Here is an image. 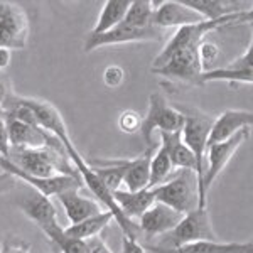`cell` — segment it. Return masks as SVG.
<instances>
[{
    "instance_id": "6da1fadb",
    "label": "cell",
    "mask_w": 253,
    "mask_h": 253,
    "mask_svg": "<svg viewBox=\"0 0 253 253\" xmlns=\"http://www.w3.org/2000/svg\"><path fill=\"white\" fill-rule=\"evenodd\" d=\"M247 20H252V9L223 19L205 20L194 26L179 27L154 59L150 69L154 75L164 76L167 80L181 81L189 86H201L199 78L203 75V68L198 54L199 44L206 39V34H210L211 31L228 27L231 24L247 22Z\"/></svg>"
},
{
    "instance_id": "7a4b0ae2",
    "label": "cell",
    "mask_w": 253,
    "mask_h": 253,
    "mask_svg": "<svg viewBox=\"0 0 253 253\" xmlns=\"http://www.w3.org/2000/svg\"><path fill=\"white\" fill-rule=\"evenodd\" d=\"M184 118L181 128V138L187 149L193 152L196 161V177H198V208H206L208 194L203 189V177L206 170V150H208V137L213 125L214 118L199 108L189 107V105H179L174 107Z\"/></svg>"
},
{
    "instance_id": "3957f363",
    "label": "cell",
    "mask_w": 253,
    "mask_h": 253,
    "mask_svg": "<svg viewBox=\"0 0 253 253\" xmlns=\"http://www.w3.org/2000/svg\"><path fill=\"white\" fill-rule=\"evenodd\" d=\"M22 172L32 177H54V175H76L80 174L71 164L64 150H56L51 147L39 149H12L5 157Z\"/></svg>"
},
{
    "instance_id": "277c9868",
    "label": "cell",
    "mask_w": 253,
    "mask_h": 253,
    "mask_svg": "<svg viewBox=\"0 0 253 253\" xmlns=\"http://www.w3.org/2000/svg\"><path fill=\"white\" fill-rule=\"evenodd\" d=\"M216 233L211 224L208 208H196L191 213L182 216L170 231L157 236L152 242H147L144 245H152L157 248H179L182 245L194 243V242H216Z\"/></svg>"
},
{
    "instance_id": "5b68a950",
    "label": "cell",
    "mask_w": 253,
    "mask_h": 253,
    "mask_svg": "<svg viewBox=\"0 0 253 253\" xmlns=\"http://www.w3.org/2000/svg\"><path fill=\"white\" fill-rule=\"evenodd\" d=\"M19 100L24 107H27L31 110L32 115L36 118V122L39 124V126H42L46 132H49L51 135H54L61 144H63L69 161H71V164L76 167V170H78V172L86 170L88 162L81 157L78 149H76L75 144H73L71 137H69V132H68V126L64 124L63 117H61L59 110L56 107H52L51 103H47V101L36 100V98L19 96Z\"/></svg>"
},
{
    "instance_id": "8992f818",
    "label": "cell",
    "mask_w": 253,
    "mask_h": 253,
    "mask_svg": "<svg viewBox=\"0 0 253 253\" xmlns=\"http://www.w3.org/2000/svg\"><path fill=\"white\" fill-rule=\"evenodd\" d=\"M157 203L187 214L198 208V177L194 170L179 169L161 186L152 187Z\"/></svg>"
},
{
    "instance_id": "52a82bcc",
    "label": "cell",
    "mask_w": 253,
    "mask_h": 253,
    "mask_svg": "<svg viewBox=\"0 0 253 253\" xmlns=\"http://www.w3.org/2000/svg\"><path fill=\"white\" fill-rule=\"evenodd\" d=\"M184 118L174 107H170L166 101V98L161 93H152L149 96V110L147 115L142 118L140 124V133L144 137V142L150 147H156L157 144L154 142V132H166L174 133L181 132Z\"/></svg>"
},
{
    "instance_id": "ba28073f",
    "label": "cell",
    "mask_w": 253,
    "mask_h": 253,
    "mask_svg": "<svg viewBox=\"0 0 253 253\" xmlns=\"http://www.w3.org/2000/svg\"><path fill=\"white\" fill-rule=\"evenodd\" d=\"M29 17L22 5L0 2V47L26 49L29 41Z\"/></svg>"
},
{
    "instance_id": "9c48e42d",
    "label": "cell",
    "mask_w": 253,
    "mask_h": 253,
    "mask_svg": "<svg viewBox=\"0 0 253 253\" xmlns=\"http://www.w3.org/2000/svg\"><path fill=\"white\" fill-rule=\"evenodd\" d=\"M162 39V29L156 26L149 27H135L122 20L115 29L105 32V34H89L84 41V51L91 52L98 47L113 46V44L125 42H144V41H159Z\"/></svg>"
},
{
    "instance_id": "30bf717a",
    "label": "cell",
    "mask_w": 253,
    "mask_h": 253,
    "mask_svg": "<svg viewBox=\"0 0 253 253\" xmlns=\"http://www.w3.org/2000/svg\"><path fill=\"white\" fill-rule=\"evenodd\" d=\"M0 169L3 172L14 175L15 179L27 182L29 186L34 187V191H38L39 194L51 198V196H58L64 191H71V189H83V179L80 174L76 175H54V177H32V175L22 172L17 167L12 164L10 161H7L5 157L0 156Z\"/></svg>"
},
{
    "instance_id": "8fae6325",
    "label": "cell",
    "mask_w": 253,
    "mask_h": 253,
    "mask_svg": "<svg viewBox=\"0 0 253 253\" xmlns=\"http://www.w3.org/2000/svg\"><path fill=\"white\" fill-rule=\"evenodd\" d=\"M248 137H250V128H243L240 132H236L231 138H228V140L208 147V166L205 170V177H203V189H205L206 194L210 191V187L213 186V182L219 177V174L230 164L231 157L236 154V150L248 140Z\"/></svg>"
},
{
    "instance_id": "7c38bea8",
    "label": "cell",
    "mask_w": 253,
    "mask_h": 253,
    "mask_svg": "<svg viewBox=\"0 0 253 253\" xmlns=\"http://www.w3.org/2000/svg\"><path fill=\"white\" fill-rule=\"evenodd\" d=\"M17 206L22 210V213L26 214L31 221H34L38 224L46 236H49L52 231H56L59 228L56 206L52 205L51 199L39 194L38 191L24 194L17 201Z\"/></svg>"
},
{
    "instance_id": "4fadbf2b",
    "label": "cell",
    "mask_w": 253,
    "mask_h": 253,
    "mask_svg": "<svg viewBox=\"0 0 253 253\" xmlns=\"http://www.w3.org/2000/svg\"><path fill=\"white\" fill-rule=\"evenodd\" d=\"M252 51L253 44L250 41L247 51L242 56H238L233 63L226 64L223 68H213L210 71H203L199 84L213 83V81H226V83H242L252 84L253 83V64H252Z\"/></svg>"
},
{
    "instance_id": "5bb4252c",
    "label": "cell",
    "mask_w": 253,
    "mask_h": 253,
    "mask_svg": "<svg viewBox=\"0 0 253 253\" xmlns=\"http://www.w3.org/2000/svg\"><path fill=\"white\" fill-rule=\"evenodd\" d=\"M182 216L184 214L174 211L172 208L156 201L138 218L137 224L140 228V233L145 236V243H147L172 230L175 224L182 219Z\"/></svg>"
},
{
    "instance_id": "9a60e30c",
    "label": "cell",
    "mask_w": 253,
    "mask_h": 253,
    "mask_svg": "<svg viewBox=\"0 0 253 253\" xmlns=\"http://www.w3.org/2000/svg\"><path fill=\"white\" fill-rule=\"evenodd\" d=\"M199 22H205V19L196 10L189 9L182 0L181 2L154 3L152 24L162 31L167 27H186Z\"/></svg>"
},
{
    "instance_id": "2e32d148",
    "label": "cell",
    "mask_w": 253,
    "mask_h": 253,
    "mask_svg": "<svg viewBox=\"0 0 253 253\" xmlns=\"http://www.w3.org/2000/svg\"><path fill=\"white\" fill-rule=\"evenodd\" d=\"M253 124V113L248 110H226L213 120L208 137V147L231 138L236 132L250 128Z\"/></svg>"
},
{
    "instance_id": "e0dca14e",
    "label": "cell",
    "mask_w": 253,
    "mask_h": 253,
    "mask_svg": "<svg viewBox=\"0 0 253 253\" xmlns=\"http://www.w3.org/2000/svg\"><path fill=\"white\" fill-rule=\"evenodd\" d=\"M56 198H58L59 205L63 206L64 213H66L71 224L81 223L83 219L91 218V216H95V214H100L101 211H103L100 203L83 196L80 193V189L64 191V193L58 194Z\"/></svg>"
},
{
    "instance_id": "ac0fdd59",
    "label": "cell",
    "mask_w": 253,
    "mask_h": 253,
    "mask_svg": "<svg viewBox=\"0 0 253 253\" xmlns=\"http://www.w3.org/2000/svg\"><path fill=\"white\" fill-rule=\"evenodd\" d=\"M145 250L150 253H253V243L243 242V243H223V242H194L182 245L179 248H157L152 245H142Z\"/></svg>"
},
{
    "instance_id": "d6986e66",
    "label": "cell",
    "mask_w": 253,
    "mask_h": 253,
    "mask_svg": "<svg viewBox=\"0 0 253 253\" xmlns=\"http://www.w3.org/2000/svg\"><path fill=\"white\" fill-rule=\"evenodd\" d=\"M157 145L147 149L142 156L135 159H124V184L126 191H142L149 187L150 159Z\"/></svg>"
},
{
    "instance_id": "ffe728a7",
    "label": "cell",
    "mask_w": 253,
    "mask_h": 253,
    "mask_svg": "<svg viewBox=\"0 0 253 253\" xmlns=\"http://www.w3.org/2000/svg\"><path fill=\"white\" fill-rule=\"evenodd\" d=\"M113 199H115L117 206L122 210L126 218L135 221L137 218H140L142 214L149 210L150 206L156 203L152 189H142V191H113L112 193Z\"/></svg>"
},
{
    "instance_id": "44dd1931",
    "label": "cell",
    "mask_w": 253,
    "mask_h": 253,
    "mask_svg": "<svg viewBox=\"0 0 253 253\" xmlns=\"http://www.w3.org/2000/svg\"><path fill=\"white\" fill-rule=\"evenodd\" d=\"M159 144L164 145V149L167 150V156L170 159L172 167H177V169H189L196 172L194 156L186 147L184 142H182L181 132H174V133L159 132Z\"/></svg>"
},
{
    "instance_id": "7402d4cb",
    "label": "cell",
    "mask_w": 253,
    "mask_h": 253,
    "mask_svg": "<svg viewBox=\"0 0 253 253\" xmlns=\"http://www.w3.org/2000/svg\"><path fill=\"white\" fill-rule=\"evenodd\" d=\"M189 9L198 12L205 20H216L223 19L228 15L238 14V12H245L252 7H245L240 2H218V0H182Z\"/></svg>"
},
{
    "instance_id": "603a6c76",
    "label": "cell",
    "mask_w": 253,
    "mask_h": 253,
    "mask_svg": "<svg viewBox=\"0 0 253 253\" xmlns=\"http://www.w3.org/2000/svg\"><path fill=\"white\" fill-rule=\"evenodd\" d=\"M112 219H113V216L110 211H101L100 214H95V216H91V218L83 219L81 223L69 224L68 228H64V233L68 236H71V238L86 242L89 238L100 236V233L108 226Z\"/></svg>"
},
{
    "instance_id": "cb8c5ba5",
    "label": "cell",
    "mask_w": 253,
    "mask_h": 253,
    "mask_svg": "<svg viewBox=\"0 0 253 253\" xmlns=\"http://www.w3.org/2000/svg\"><path fill=\"white\" fill-rule=\"evenodd\" d=\"M128 7L130 2H124V0H110V2H105L103 7H101L100 15H98L95 27H93L89 34H105V32L115 29L118 24H122V20L125 19Z\"/></svg>"
},
{
    "instance_id": "d4e9b609",
    "label": "cell",
    "mask_w": 253,
    "mask_h": 253,
    "mask_svg": "<svg viewBox=\"0 0 253 253\" xmlns=\"http://www.w3.org/2000/svg\"><path fill=\"white\" fill-rule=\"evenodd\" d=\"M172 164L170 159L167 156V150L164 145L159 144L156 152H154L152 159H150V175H149V189L161 186L162 182H166L167 179L172 175Z\"/></svg>"
},
{
    "instance_id": "484cf974",
    "label": "cell",
    "mask_w": 253,
    "mask_h": 253,
    "mask_svg": "<svg viewBox=\"0 0 253 253\" xmlns=\"http://www.w3.org/2000/svg\"><path fill=\"white\" fill-rule=\"evenodd\" d=\"M152 14H154V3L142 0V2H130V7L126 10V15L124 22L135 27H149L152 24Z\"/></svg>"
},
{
    "instance_id": "4316f807",
    "label": "cell",
    "mask_w": 253,
    "mask_h": 253,
    "mask_svg": "<svg viewBox=\"0 0 253 253\" xmlns=\"http://www.w3.org/2000/svg\"><path fill=\"white\" fill-rule=\"evenodd\" d=\"M47 238L51 240V243L54 245L61 253H86V245H84L83 240H76V238L68 236L64 233V228L56 230L54 233L49 235Z\"/></svg>"
},
{
    "instance_id": "83f0119b",
    "label": "cell",
    "mask_w": 253,
    "mask_h": 253,
    "mask_svg": "<svg viewBox=\"0 0 253 253\" xmlns=\"http://www.w3.org/2000/svg\"><path fill=\"white\" fill-rule=\"evenodd\" d=\"M198 54H199V61H201L203 71H210V69H213L214 64L218 63L221 52H219V47L216 46L214 42H210V41L205 39L199 44Z\"/></svg>"
},
{
    "instance_id": "f1b7e54d",
    "label": "cell",
    "mask_w": 253,
    "mask_h": 253,
    "mask_svg": "<svg viewBox=\"0 0 253 253\" xmlns=\"http://www.w3.org/2000/svg\"><path fill=\"white\" fill-rule=\"evenodd\" d=\"M142 117L138 113L132 112V110H125L124 113H120L118 117V128L125 133H135L140 130Z\"/></svg>"
},
{
    "instance_id": "f546056e",
    "label": "cell",
    "mask_w": 253,
    "mask_h": 253,
    "mask_svg": "<svg viewBox=\"0 0 253 253\" xmlns=\"http://www.w3.org/2000/svg\"><path fill=\"white\" fill-rule=\"evenodd\" d=\"M0 253H31V245L14 235H7L0 243Z\"/></svg>"
},
{
    "instance_id": "4dcf8cb0",
    "label": "cell",
    "mask_w": 253,
    "mask_h": 253,
    "mask_svg": "<svg viewBox=\"0 0 253 253\" xmlns=\"http://www.w3.org/2000/svg\"><path fill=\"white\" fill-rule=\"evenodd\" d=\"M124 80H125V71L122 66L112 64V66H107V69L103 71V81L110 88L120 86V84L124 83Z\"/></svg>"
},
{
    "instance_id": "1f68e13d",
    "label": "cell",
    "mask_w": 253,
    "mask_h": 253,
    "mask_svg": "<svg viewBox=\"0 0 253 253\" xmlns=\"http://www.w3.org/2000/svg\"><path fill=\"white\" fill-rule=\"evenodd\" d=\"M9 137H7V125H5V113L0 108V156L7 157L9 156Z\"/></svg>"
},
{
    "instance_id": "d6a6232c",
    "label": "cell",
    "mask_w": 253,
    "mask_h": 253,
    "mask_svg": "<svg viewBox=\"0 0 253 253\" xmlns=\"http://www.w3.org/2000/svg\"><path fill=\"white\" fill-rule=\"evenodd\" d=\"M86 245V253H113L108 248V245L101 240V236H95V238H89L84 242Z\"/></svg>"
},
{
    "instance_id": "836d02e7",
    "label": "cell",
    "mask_w": 253,
    "mask_h": 253,
    "mask_svg": "<svg viewBox=\"0 0 253 253\" xmlns=\"http://www.w3.org/2000/svg\"><path fill=\"white\" fill-rule=\"evenodd\" d=\"M12 95V84L10 78L7 76L5 71H0V108L5 103V100Z\"/></svg>"
},
{
    "instance_id": "e575fe53",
    "label": "cell",
    "mask_w": 253,
    "mask_h": 253,
    "mask_svg": "<svg viewBox=\"0 0 253 253\" xmlns=\"http://www.w3.org/2000/svg\"><path fill=\"white\" fill-rule=\"evenodd\" d=\"M120 253H147V250L142 247L140 242L124 236V238H122V250H120Z\"/></svg>"
},
{
    "instance_id": "d590c367",
    "label": "cell",
    "mask_w": 253,
    "mask_h": 253,
    "mask_svg": "<svg viewBox=\"0 0 253 253\" xmlns=\"http://www.w3.org/2000/svg\"><path fill=\"white\" fill-rule=\"evenodd\" d=\"M17 186V179L7 172H0V194H5Z\"/></svg>"
},
{
    "instance_id": "8d00e7d4",
    "label": "cell",
    "mask_w": 253,
    "mask_h": 253,
    "mask_svg": "<svg viewBox=\"0 0 253 253\" xmlns=\"http://www.w3.org/2000/svg\"><path fill=\"white\" fill-rule=\"evenodd\" d=\"M10 59H12V54L9 49L0 47V71H5V69L9 68Z\"/></svg>"
}]
</instances>
